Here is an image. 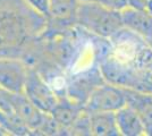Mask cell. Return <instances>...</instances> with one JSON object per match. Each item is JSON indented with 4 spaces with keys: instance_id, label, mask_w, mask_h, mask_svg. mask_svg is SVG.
<instances>
[{
    "instance_id": "6",
    "label": "cell",
    "mask_w": 152,
    "mask_h": 136,
    "mask_svg": "<svg viewBox=\"0 0 152 136\" xmlns=\"http://www.w3.org/2000/svg\"><path fill=\"white\" fill-rule=\"evenodd\" d=\"M124 105H126L125 89L104 82L91 93L84 109L88 112H116Z\"/></svg>"
},
{
    "instance_id": "3",
    "label": "cell",
    "mask_w": 152,
    "mask_h": 136,
    "mask_svg": "<svg viewBox=\"0 0 152 136\" xmlns=\"http://www.w3.org/2000/svg\"><path fill=\"white\" fill-rule=\"evenodd\" d=\"M74 23L95 38L106 40L124 28L121 10L85 1H80L76 7Z\"/></svg>"
},
{
    "instance_id": "17",
    "label": "cell",
    "mask_w": 152,
    "mask_h": 136,
    "mask_svg": "<svg viewBox=\"0 0 152 136\" xmlns=\"http://www.w3.org/2000/svg\"><path fill=\"white\" fill-rule=\"evenodd\" d=\"M146 42H148V43H149V45L152 48V40H149V41H146Z\"/></svg>"
},
{
    "instance_id": "2",
    "label": "cell",
    "mask_w": 152,
    "mask_h": 136,
    "mask_svg": "<svg viewBox=\"0 0 152 136\" xmlns=\"http://www.w3.org/2000/svg\"><path fill=\"white\" fill-rule=\"evenodd\" d=\"M48 22L24 0H0V57L24 60L45 32Z\"/></svg>"
},
{
    "instance_id": "7",
    "label": "cell",
    "mask_w": 152,
    "mask_h": 136,
    "mask_svg": "<svg viewBox=\"0 0 152 136\" xmlns=\"http://www.w3.org/2000/svg\"><path fill=\"white\" fill-rule=\"evenodd\" d=\"M28 65L23 59L0 57V87L14 92L24 93Z\"/></svg>"
},
{
    "instance_id": "14",
    "label": "cell",
    "mask_w": 152,
    "mask_h": 136,
    "mask_svg": "<svg viewBox=\"0 0 152 136\" xmlns=\"http://www.w3.org/2000/svg\"><path fill=\"white\" fill-rule=\"evenodd\" d=\"M26 5L33 9L40 16L45 17V20H50L51 15V2L50 0H24Z\"/></svg>"
},
{
    "instance_id": "12",
    "label": "cell",
    "mask_w": 152,
    "mask_h": 136,
    "mask_svg": "<svg viewBox=\"0 0 152 136\" xmlns=\"http://www.w3.org/2000/svg\"><path fill=\"white\" fill-rule=\"evenodd\" d=\"M91 135L118 136L119 130L115 112H89Z\"/></svg>"
},
{
    "instance_id": "9",
    "label": "cell",
    "mask_w": 152,
    "mask_h": 136,
    "mask_svg": "<svg viewBox=\"0 0 152 136\" xmlns=\"http://www.w3.org/2000/svg\"><path fill=\"white\" fill-rule=\"evenodd\" d=\"M121 12L124 28L135 33L144 40H152V15L142 9L126 6Z\"/></svg>"
},
{
    "instance_id": "4",
    "label": "cell",
    "mask_w": 152,
    "mask_h": 136,
    "mask_svg": "<svg viewBox=\"0 0 152 136\" xmlns=\"http://www.w3.org/2000/svg\"><path fill=\"white\" fill-rule=\"evenodd\" d=\"M24 94L34 107L45 113H50L58 102L57 92L52 89L40 71L32 66H28L27 69Z\"/></svg>"
},
{
    "instance_id": "1",
    "label": "cell",
    "mask_w": 152,
    "mask_h": 136,
    "mask_svg": "<svg viewBox=\"0 0 152 136\" xmlns=\"http://www.w3.org/2000/svg\"><path fill=\"white\" fill-rule=\"evenodd\" d=\"M107 41L96 59L106 82L152 94V48L146 40L121 28Z\"/></svg>"
},
{
    "instance_id": "10",
    "label": "cell",
    "mask_w": 152,
    "mask_h": 136,
    "mask_svg": "<svg viewBox=\"0 0 152 136\" xmlns=\"http://www.w3.org/2000/svg\"><path fill=\"white\" fill-rule=\"evenodd\" d=\"M126 104L137 112L145 128V135L152 136V94L125 89Z\"/></svg>"
},
{
    "instance_id": "15",
    "label": "cell",
    "mask_w": 152,
    "mask_h": 136,
    "mask_svg": "<svg viewBox=\"0 0 152 136\" xmlns=\"http://www.w3.org/2000/svg\"><path fill=\"white\" fill-rule=\"evenodd\" d=\"M80 1H85V2H94V4H100L103 6L110 7L121 10L123 8L127 6V0H80Z\"/></svg>"
},
{
    "instance_id": "11",
    "label": "cell",
    "mask_w": 152,
    "mask_h": 136,
    "mask_svg": "<svg viewBox=\"0 0 152 136\" xmlns=\"http://www.w3.org/2000/svg\"><path fill=\"white\" fill-rule=\"evenodd\" d=\"M118 130L121 136H143L145 128L137 112L129 105H124L115 112Z\"/></svg>"
},
{
    "instance_id": "16",
    "label": "cell",
    "mask_w": 152,
    "mask_h": 136,
    "mask_svg": "<svg viewBox=\"0 0 152 136\" xmlns=\"http://www.w3.org/2000/svg\"><path fill=\"white\" fill-rule=\"evenodd\" d=\"M150 0H127V6L133 7L136 9H142L146 12V7Z\"/></svg>"
},
{
    "instance_id": "5",
    "label": "cell",
    "mask_w": 152,
    "mask_h": 136,
    "mask_svg": "<svg viewBox=\"0 0 152 136\" xmlns=\"http://www.w3.org/2000/svg\"><path fill=\"white\" fill-rule=\"evenodd\" d=\"M106 82L99 65L91 66L73 74L65 86V94L77 103L84 105L91 93Z\"/></svg>"
},
{
    "instance_id": "13",
    "label": "cell",
    "mask_w": 152,
    "mask_h": 136,
    "mask_svg": "<svg viewBox=\"0 0 152 136\" xmlns=\"http://www.w3.org/2000/svg\"><path fill=\"white\" fill-rule=\"evenodd\" d=\"M51 2V17L50 20L58 23H74L76 7L80 0H50Z\"/></svg>"
},
{
    "instance_id": "8",
    "label": "cell",
    "mask_w": 152,
    "mask_h": 136,
    "mask_svg": "<svg viewBox=\"0 0 152 136\" xmlns=\"http://www.w3.org/2000/svg\"><path fill=\"white\" fill-rule=\"evenodd\" d=\"M84 111V105L77 103L66 94H58V102L49 113L60 128L61 134H68L70 127Z\"/></svg>"
}]
</instances>
